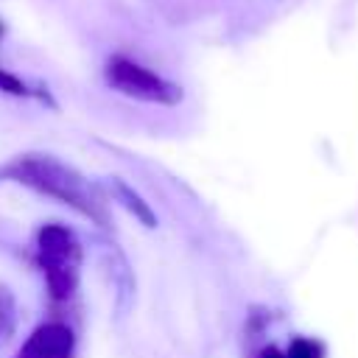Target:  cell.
<instances>
[{
	"instance_id": "3",
	"label": "cell",
	"mask_w": 358,
	"mask_h": 358,
	"mask_svg": "<svg viewBox=\"0 0 358 358\" xmlns=\"http://www.w3.org/2000/svg\"><path fill=\"white\" fill-rule=\"evenodd\" d=\"M106 78L109 84L129 95V98H137V101H148V103H176L182 98V90L165 78H159L157 73L145 70L143 64H134L123 56L112 59L109 67H106Z\"/></svg>"
},
{
	"instance_id": "8",
	"label": "cell",
	"mask_w": 358,
	"mask_h": 358,
	"mask_svg": "<svg viewBox=\"0 0 358 358\" xmlns=\"http://www.w3.org/2000/svg\"><path fill=\"white\" fill-rule=\"evenodd\" d=\"M282 358H324V347L316 338L296 336V338H291V344H288Z\"/></svg>"
},
{
	"instance_id": "7",
	"label": "cell",
	"mask_w": 358,
	"mask_h": 358,
	"mask_svg": "<svg viewBox=\"0 0 358 358\" xmlns=\"http://www.w3.org/2000/svg\"><path fill=\"white\" fill-rule=\"evenodd\" d=\"M17 330V299L8 285L0 282V347L14 336Z\"/></svg>"
},
{
	"instance_id": "4",
	"label": "cell",
	"mask_w": 358,
	"mask_h": 358,
	"mask_svg": "<svg viewBox=\"0 0 358 358\" xmlns=\"http://www.w3.org/2000/svg\"><path fill=\"white\" fill-rule=\"evenodd\" d=\"M76 336L64 322H45L31 330L14 358H73Z\"/></svg>"
},
{
	"instance_id": "6",
	"label": "cell",
	"mask_w": 358,
	"mask_h": 358,
	"mask_svg": "<svg viewBox=\"0 0 358 358\" xmlns=\"http://www.w3.org/2000/svg\"><path fill=\"white\" fill-rule=\"evenodd\" d=\"M112 193H115V199H117V201H120V204H123V207H126L143 227H148V229L157 227V213L151 210V204H148L131 185H126L123 179L115 176V179H112Z\"/></svg>"
},
{
	"instance_id": "2",
	"label": "cell",
	"mask_w": 358,
	"mask_h": 358,
	"mask_svg": "<svg viewBox=\"0 0 358 358\" xmlns=\"http://www.w3.org/2000/svg\"><path fill=\"white\" fill-rule=\"evenodd\" d=\"M81 241L64 224H42L36 229V260L50 299L64 302L76 294L81 280Z\"/></svg>"
},
{
	"instance_id": "1",
	"label": "cell",
	"mask_w": 358,
	"mask_h": 358,
	"mask_svg": "<svg viewBox=\"0 0 358 358\" xmlns=\"http://www.w3.org/2000/svg\"><path fill=\"white\" fill-rule=\"evenodd\" d=\"M0 182H17L39 196H48L95 227H109V204L103 190L90 182L78 168L62 162L53 154H20L0 168Z\"/></svg>"
},
{
	"instance_id": "5",
	"label": "cell",
	"mask_w": 358,
	"mask_h": 358,
	"mask_svg": "<svg viewBox=\"0 0 358 358\" xmlns=\"http://www.w3.org/2000/svg\"><path fill=\"white\" fill-rule=\"evenodd\" d=\"M106 266H109V277H112V282H115V288H117L115 302H117V310H120V316H123V313L129 310L131 299H134V277H131V271H129L126 257H123L115 246H106Z\"/></svg>"
},
{
	"instance_id": "9",
	"label": "cell",
	"mask_w": 358,
	"mask_h": 358,
	"mask_svg": "<svg viewBox=\"0 0 358 358\" xmlns=\"http://www.w3.org/2000/svg\"><path fill=\"white\" fill-rule=\"evenodd\" d=\"M260 358H282V352H280V350H274V347H266V350L260 352Z\"/></svg>"
}]
</instances>
